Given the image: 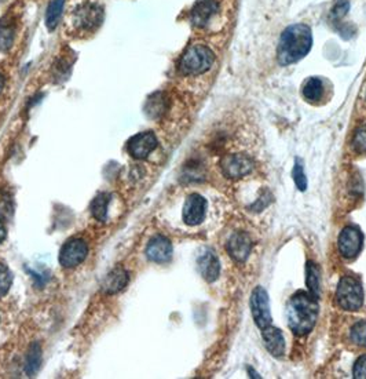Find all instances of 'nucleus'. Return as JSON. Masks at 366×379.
I'll list each match as a JSON object with an SVG mask.
<instances>
[{
	"label": "nucleus",
	"instance_id": "f257e3e1",
	"mask_svg": "<svg viewBox=\"0 0 366 379\" xmlns=\"http://www.w3.org/2000/svg\"><path fill=\"white\" fill-rule=\"evenodd\" d=\"M312 47V32L306 24L288 27L279 39L277 58L282 67L295 64L304 58Z\"/></svg>",
	"mask_w": 366,
	"mask_h": 379
},
{
	"label": "nucleus",
	"instance_id": "f03ea898",
	"mask_svg": "<svg viewBox=\"0 0 366 379\" xmlns=\"http://www.w3.org/2000/svg\"><path fill=\"white\" fill-rule=\"evenodd\" d=\"M318 305L312 295L303 291L295 294L288 305V324L296 335H307L315 325Z\"/></svg>",
	"mask_w": 366,
	"mask_h": 379
},
{
	"label": "nucleus",
	"instance_id": "7ed1b4c3",
	"mask_svg": "<svg viewBox=\"0 0 366 379\" xmlns=\"http://www.w3.org/2000/svg\"><path fill=\"white\" fill-rule=\"evenodd\" d=\"M214 60L212 50L205 45H190L181 57L179 71L186 76H197L209 71Z\"/></svg>",
	"mask_w": 366,
	"mask_h": 379
},
{
	"label": "nucleus",
	"instance_id": "20e7f679",
	"mask_svg": "<svg viewBox=\"0 0 366 379\" xmlns=\"http://www.w3.org/2000/svg\"><path fill=\"white\" fill-rule=\"evenodd\" d=\"M336 298L341 309L358 310L363 305V290L361 283L351 276H344L337 285Z\"/></svg>",
	"mask_w": 366,
	"mask_h": 379
},
{
	"label": "nucleus",
	"instance_id": "39448f33",
	"mask_svg": "<svg viewBox=\"0 0 366 379\" xmlns=\"http://www.w3.org/2000/svg\"><path fill=\"white\" fill-rule=\"evenodd\" d=\"M220 167H222L223 174L227 178L240 180L253 171L255 162L244 153H236V155L225 156L222 159Z\"/></svg>",
	"mask_w": 366,
	"mask_h": 379
},
{
	"label": "nucleus",
	"instance_id": "423d86ee",
	"mask_svg": "<svg viewBox=\"0 0 366 379\" xmlns=\"http://www.w3.org/2000/svg\"><path fill=\"white\" fill-rule=\"evenodd\" d=\"M251 309L256 325L262 329L267 325H271V313L268 295L263 287H256L251 296Z\"/></svg>",
	"mask_w": 366,
	"mask_h": 379
},
{
	"label": "nucleus",
	"instance_id": "0eeeda50",
	"mask_svg": "<svg viewBox=\"0 0 366 379\" xmlns=\"http://www.w3.org/2000/svg\"><path fill=\"white\" fill-rule=\"evenodd\" d=\"M89 254L87 243L82 239L69 240L60 252V263L65 268H75L80 265Z\"/></svg>",
	"mask_w": 366,
	"mask_h": 379
},
{
	"label": "nucleus",
	"instance_id": "6e6552de",
	"mask_svg": "<svg viewBox=\"0 0 366 379\" xmlns=\"http://www.w3.org/2000/svg\"><path fill=\"white\" fill-rule=\"evenodd\" d=\"M363 236L358 228L347 226L339 236V251L344 258H354L362 248Z\"/></svg>",
	"mask_w": 366,
	"mask_h": 379
},
{
	"label": "nucleus",
	"instance_id": "1a4fd4ad",
	"mask_svg": "<svg viewBox=\"0 0 366 379\" xmlns=\"http://www.w3.org/2000/svg\"><path fill=\"white\" fill-rule=\"evenodd\" d=\"M219 5L216 0H200L192 9V23L197 28H205L218 14Z\"/></svg>",
	"mask_w": 366,
	"mask_h": 379
},
{
	"label": "nucleus",
	"instance_id": "9d476101",
	"mask_svg": "<svg viewBox=\"0 0 366 379\" xmlns=\"http://www.w3.org/2000/svg\"><path fill=\"white\" fill-rule=\"evenodd\" d=\"M207 211V202L200 195H190L186 199L183 206V221L190 225L196 226L203 222Z\"/></svg>",
	"mask_w": 366,
	"mask_h": 379
},
{
	"label": "nucleus",
	"instance_id": "9b49d317",
	"mask_svg": "<svg viewBox=\"0 0 366 379\" xmlns=\"http://www.w3.org/2000/svg\"><path fill=\"white\" fill-rule=\"evenodd\" d=\"M157 148V138L152 131L141 133L135 136L130 144L128 151L135 159H146Z\"/></svg>",
	"mask_w": 366,
	"mask_h": 379
},
{
	"label": "nucleus",
	"instance_id": "f8f14e48",
	"mask_svg": "<svg viewBox=\"0 0 366 379\" xmlns=\"http://www.w3.org/2000/svg\"><path fill=\"white\" fill-rule=\"evenodd\" d=\"M252 250V240L245 232L234 233L227 241V252L237 262H244Z\"/></svg>",
	"mask_w": 366,
	"mask_h": 379
},
{
	"label": "nucleus",
	"instance_id": "ddd939ff",
	"mask_svg": "<svg viewBox=\"0 0 366 379\" xmlns=\"http://www.w3.org/2000/svg\"><path fill=\"white\" fill-rule=\"evenodd\" d=\"M146 255L150 261L157 263H164L172 257V244L164 236H156L150 240L146 248Z\"/></svg>",
	"mask_w": 366,
	"mask_h": 379
},
{
	"label": "nucleus",
	"instance_id": "4468645a",
	"mask_svg": "<svg viewBox=\"0 0 366 379\" xmlns=\"http://www.w3.org/2000/svg\"><path fill=\"white\" fill-rule=\"evenodd\" d=\"M262 336L264 340V346L266 349L275 357H279L284 354L285 351V340L284 336L281 334V331L275 327L267 325L264 328H262Z\"/></svg>",
	"mask_w": 366,
	"mask_h": 379
},
{
	"label": "nucleus",
	"instance_id": "2eb2a0df",
	"mask_svg": "<svg viewBox=\"0 0 366 379\" xmlns=\"http://www.w3.org/2000/svg\"><path fill=\"white\" fill-rule=\"evenodd\" d=\"M198 269L201 276L208 281L212 283L219 277L220 273V263L218 257L212 252V251H207L204 252L200 258H198Z\"/></svg>",
	"mask_w": 366,
	"mask_h": 379
},
{
	"label": "nucleus",
	"instance_id": "dca6fc26",
	"mask_svg": "<svg viewBox=\"0 0 366 379\" xmlns=\"http://www.w3.org/2000/svg\"><path fill=\"white\" fill-rule=\"evenodd\" d=\"M128 283V273L124 268L113 269L104 280L102 290L105 294H116L122 291Z\"/></svg>",
	"mask_w": 366,
	"mask_h": 379
},
{
	"label": "nucleus",
	"instance_id": "f3484780",
	"mask_svg": "<svg viewBox=\"0 0 366 379\" xmlns=\"http://www.w3.org/2000/svg\"><path fill=\"white\" fill-rule=\"evenodd\" d=\"M306 284L308 287L310 295L318 299L321 295V270L312 262H308L306 268Z\"/></svg>",
	"mask_w": 366,
	"mask_h": 379
},
{
	"label": "nucleus",
	"instance_id": "a211bd4d",
	"mask_svg": "<svg viewBox=\"0 0 366 379\" xmlns=\"http://www.w3.org/2000/svg\"><path fill=\"white\" fill-rule=\"evenodd\" d=\"M323 83L318 78H310L303 86V97L310 102H317L322 98Z\"/></svg>",
	"mask_w": 366,
	"mask_h": 379
},
{
	"label": "nucleus",
	"instance_id": "6ab92c4d",
	"mask_svg": "<svg viewBox=\"0 0 366 379\" xmlns=\"http://www.w3.org/2000/svg\"><path fill=\"white\" fill-rule=\"evenodd\" d=\"M111 202V196L108 193H101L98 195L93 203H91V213L95 219L105 222L108 217V204Z\"/></svg>",
	"mask_w": 366,
	"mask_h": 379
},
{
	"label": "nucleus",
	"instance_id": "aec40b11",
	"mask_svg": "<svg viewBox=\"0 0 366 379\" xmlns=\"http://www.w3.org/2000/svg\"><path fill=\"white\" fill-rule=\"evenodd\" d=\"M41 364H42V349H41L39 343H35L34 346H31L28 357H27V364H25L27 373L30 376L35 375L38 372V369L41 368Z\"/></svg>",
	"mask_w": 366,
	"mask_h": 379
},
{
	"label": "nucleus",
	"instance_id": "412c9836",
	"mask_svg": "<svg viewBox=\"0 0 366 379\" xmlns=\"http://www.w3.org/2000/svg\"><path fill=\"white\" fill-rule=\"evenodd\" d=\"M62 10H64V0H54V2L50 5L47 10V17H46V23L50 30H54L58 25V21L62 16Z\"/></svg>",
	"mask_w": 366,
	"mask_h": 379
},
{
	"label": "nucleus",
	"instance_id": "4be33fe9",
	"mask_svg": "<svg viewBox=\"0 0 366 379\" xmlns=\"http://www.w3.org/2000/svg\"><path fill=\"white\" fill-rule=\"evenodd\" d=\"M100 21V12L94 6H87L84 10L80 12L79 23L83 25V28H91L95 27Z\"/></svg>",
	"mask_w": 366,
	"mask_h": 379
},
{
	"label": "nucleus",
	"instance_id": "5701e85b",
	"mask_svg": "<svg viewBox=\"0 0 366 379\" xmlns=\"http://www.w3.org/2000/svg\"><path fill=\"white\" fill-rule=\"evenodd\" d=\"M164 97L161 94H156L153 96L149 101H148V105H146V112L150 118H160L163 113H164Z\"/></svg>",
	"mask_w": 366,
	"mask_h": 379
},
{
	"label": "nucleus",
	"instance_id": "b1692460",
	"mask_svg": "<svg viewBox=\"0 0 366 379\" xmlns=\"http://www.w3.org/2000/svg\"><path fill=\"white\" fill-rule=\"evenodd\" d=\"M351 340L361 347H366V320H361L351 328Z\"/></svg>",
	"mask_w": 366,
	"mask_h": 379
},
{
	"label": "nucleus",
	"instance_id": "393cba45",
	"mask_svg": "<svg viewBox=\"0 0 366 379\" xmlns=\"http://www.w3.org/2000/svg\"><path fill=\"white\" fill-rule=\"evenodd\" d=\"M13 215V202L9 193L0 192V221H9Z\"/></svg>",
	"mask_w": 366,
	"mask_h": 379
},
{
	"label": "nucleus",
	"instance_id": "a878e982",
	"mask_svg": "<svg viewBox=\"0 0 366 379\" xmlns=\"http://www.w3.org/2000/svg\"><path fill=\"white\" fill-rule=\"evenodd\" d=\"M352 149L358 155H366V124L356 129L352 138Z\"/></svg>",
	"mask_w": 366,
	"mask_h": 379
},
{
	"label": "nucleus",
	"instance_id": "bb28decb",
	"mask_svg": "<svg viewBox=\"0 0 366 379\" xmlns=\"http://www.w3.org/2000/svg\"><path fill=\"white\" fill-rule=\"evenodd\" d=\"M12 283H13V274L10 269L6 265L0 263V298L5 296L9 292Z\"/></svg>",
	"mask_w": 366,
	"mask_h": 379
},
{
	"label": "nucleus",
	"instance_id": "cd10ccee",
	"mask_svg": "<svg viewBox=\"0 0 366 379\" xmlns=\"http://www.w3.org/2000/svg\"><path fill=\"white\" fill-rule=\"evenodd\" d=\"M14 41V28L12 25L0 27V50H9Z\"/></svg>",
	"mask_w": 366,
	"mask_h": 379
},
{
	"label": "nucleus",
	"instance_id": "c85d7f7f",
	"mask_svg": "<svg viewBox=\"0 0 366 379\" xmlns=\"http://www.w3.org/2000/svg\"><path fill=\"white\" fill-rule=\"evenodd\" d=\"M293 180H295V184L297 186L299 191H306L307 188V178L304 175V171H303V166L301 163L299 162V159H296V163H295V169H293Z\"/></svg>",
	"mask_w": 366,
	"mask_h": 379
},
{
	"label": "nucleus",
	"instance_id": "c756f323",
	"mask_svg": "<svg viewBox=\"0 0 366 379\" xmlns=\"http://www.w3.org/2000/svg\"><path fill=\"white\" fill-rule=\"evenodd\" d=\"M352 373H354V378H356V379H366V354L361 356L355 361Z\"/></svg>",
	"mask_w": 366,
	"mask_h": 379
},
{
	"label": "nucleus",
	"instance_id": "7c9ffc66",
	"mask_svg": "<svg viewBox=\"0 0 366 379\" xmlns=\"http://www.w3.org/2000/svg\"><path fill=\"white\" fill-rule=\"evenodd\" d=\"M6 239V228L3 226L2 221H0V244H2V241Z\"/></svg>",
	"mask_w": 366,
	"mask_h": 379
},
{
	"label": "nucleus",
	"instance_id": "2f4dec72",
	"mask_svg": "<svg viewBox=\"0 0 366 379\" xmlns=\"http://www.w3.org/2000/svg\"><path fill=\"white\" fill-rule=\"evenodd\" d=\"M3 87H5V78H3V75H0V93H2Z\"/></svg>",
	"mask_w": 366,
	"mask_h": 379
}]
</instances>
